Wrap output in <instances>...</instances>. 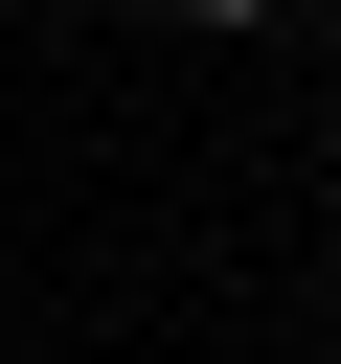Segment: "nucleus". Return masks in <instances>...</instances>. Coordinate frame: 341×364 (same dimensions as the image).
I'll return each instance as SVG.
<instances>
[{
    "label": "nucleus",
    "instance_id": "1",
    "mask_svg": "<svg viewBox=\"0 0 341 364\" xmlns=\"http://www.w3.org/2000/svg\"><path fill=\"white\" fill-rule=\"evenodd\" d=\"M182 23H273V0H182Z\"/></svg>",
    "mask_w": 341,
    "mask_h": 364
}]
</instances>
